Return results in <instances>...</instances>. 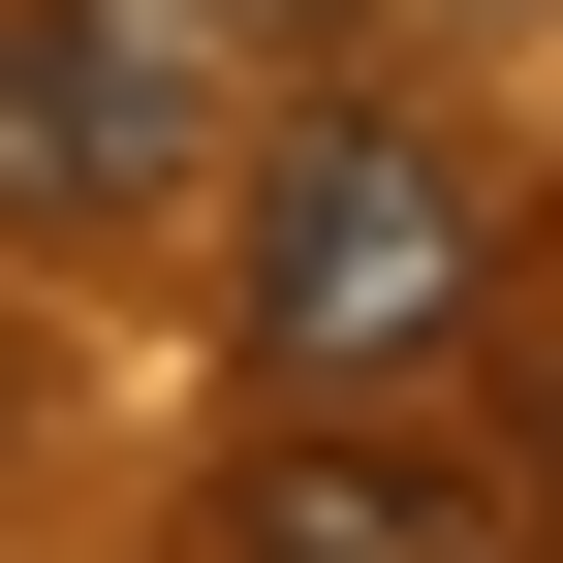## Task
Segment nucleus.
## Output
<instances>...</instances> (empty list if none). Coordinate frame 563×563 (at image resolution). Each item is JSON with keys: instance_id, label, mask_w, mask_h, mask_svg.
<instances>
[{"instance_id": "obj_1", "label": "nucleus", "mask_w": 563, "mask_h": 563, "mask_svg": "<svg viewBox=\"0 0 563 563\" xmlns=\"http://www.w3.org/2000/svg\"><path fill=\"white\" fill-rule=\"evenodd\" d=\"M501 313V188H470V125L407 95H313L251 157V376H407V344Z\"/></svg>"}, {"instance_id": "obj_2", "label": "nucleus", "mask_w": 563, "mask_h": 563, "mask_svg": "<svg viewBox=\"0 0 563 563\" xmlns=\"http://www.w3.org/2000/svg\"><path fill=\"white\" fill-rule=\"evenodd\" d=\"M220 157V32L188 0H0V220L95 251V220H188Z\"/></svg>"}, {"instance_id": "obj_3", "label": "nucleus", "mask_w": 563, "mask_h": 563, "mask_svg": "<svg viewBox=\"0 0 563 563\" xmlns=\"http://www.w3.org/2000/svg\"><path fill=\"white\" fill-rule=\"evenodd\" d=\"M188 563H532V532L470 501L439 439H251L220 501H188Z\"/></svg>"}, {"instance_id": "obj_4", "label": "nucleus", "mask_w": 563, "mask_h": 563, "mask_svg": "<svg viewBox=\"0 0 563 563\" xmlns=\"http://www.w3.org/2000/svg\"><path fill=\"white\" fill-rule=\"evenodd\" d=\"M220 63H344V32H407V0H188Z\"/></svg>"}, {"instance_id": "obj_5", "label": "nucleus", "mask_w": 563, "mask_h": 563, "mask_svg": "<svg viewBox=\"0 0 563 563\" xmlns=\"http://www.w3.org/2000/svg\"><path fill=\"white\" fill-rule=\"evenodd\" d=\"M501 470H532V501H501V532H532V563H563V376H532V439H501Z\"/></svg>"}]
</instances>
